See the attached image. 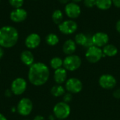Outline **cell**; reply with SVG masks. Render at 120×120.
<instances>
[{
  "mask_svg": "<svg viewBox=\"0 0 120 120\" xmlns=\"http://www.w3.org/2000/svg\"><path fill=\"white\" fill-rule=\"evenodd\" d=\"M33 120H46L44 117H43L42 115H36Z\"/></svg>",
  "mask_w": 120,
  "mask_h": 120,
  "instance_id": "4dcf8cb0",
  "label": "cell"
},
{
  "mask_svg": "<svg viewBox=\"0 0 120 120\" xmlns=\"http://www.w3.org/2000/svg\"><path fill=\"white\" fill-rule=\"evenodd\" d=\"M81 58L75 54L67 56L63 59V68L69 72H74L78 70L82 65Z\"/></svg>",
  "mask_w": 120,
  "mask_h": 120,
  "instance_id": "277c9868",
  "label": "cell"
},
{
  "mask_svg": "<svg viewBox=\"0 0 120 120\" xmlns=\"http://www.w3.org/2000/svg\"><path fill=\"white\" fill-rule=\"evenodd\" d=\"M65 89L67 92L72 94H77L82 91L83 84L79 79L77 77H70L65 82Z\"/></svg>",
  "mask_w": 120,
  "mask_h": 120,
  "instance_id": "52a82bcc",
  "label": "cell"
},
{
  "mask_svg": "<svg viewBox=\"0 0 120 120\" xmlns=\"http://www.w3.org/2000/svg\"><path fill=\"white\" fill-rule=\"evenodd\" d=\"M99 86L104 89L110 90L114 89L117 85L116 78L110 74H103L98 79Z\"/></svg>",
  "mask_w": 120,
  "mask_h": 120,
  "instance_id": "9c48e42d",
  "label": "cell"
},
{
  "mask_svg": "<svg viewBox=\"0 0 120 120\" xmlns=\"http://www.w3.org/2000/svg\"><path fill=\"white\" fill-rule=\"evenodd\" d=\"M27 87V81L22 77H17L13 80L11 84V91L15 96H20L26 91Z\"/></svg>",
  "mask_w": 120,
  "mask_h": 120,
  "instance_id": "ba28073f",
  "label": "cell"
},
{
  "mask_svg": "<svg viewBox=\"0 0 120 120\" xmlns=\"http://www.w3.org/2000/svg\"><path fill=\"white\" fill-rule=\"evenodd\" d=\"M112 4L117 7L120 8V0H112Z\"/></svg>",
  "mask_w": 120,
  "mask_h": 120,
  "instance_id": "f546056e",
  "label": "cell"
},
{
  "mask_svg": "<svg viewBox=\"0 0 120 120\" xmlns=\"http://www.w3.org/2000/svg\"><path fill=\"white\" fill-rule=\"evenodd\" d=\"M72 2H75V3H79V2H81L82 0H72Z\"/></svg>",
  "mask_w": 120,
  "mask_h": 120,
  "instance_id": "74e56055",
  "label": "cell"
},
{
  "mask_svg": "<svg viewBox=\"0 0 120 120\" xmlns=\"http://www.w3.org/2000/svg\"><path fill=\"white\" fill-rule=\"evenodd\" d=\"M84 5L87 8H93L96 6V0H83Z\"/></svg>",
  "mask_w": 120,
  "mask_h": 120,
  "instance_id": "4316f807",
  "label": "cell"
},
{
  "mask_svg": "<svg viewBox=\"0 0 120 120\" xmlns=\"http://www.w3.org/2000/svg\"><path fill=\"white\" fill-rule=\"evenodd\" d=\"M94 46V43H93V40H92V35L91 34H87V39H86V42L84 45V47L88 49L91 46Z\"/></svg>",
  "mask_w": 120,
  "mask_h": 120,
  "instance_id": "83f0119b",
  "label": "cell"
},
{
  "mask_svg": "<svg viewBox=\"0 0 120 120\" xmlns=\"http://www.w3.org/2000/svg\"><path fill=\"white\" fill-rule=\"evenodd\" d=\"M0 73H1V70H0Z\"/></svg>",
  "mask_w": 120,
  "mask_h": 120,
  "instance_id": "ab89813d",
  "label": "cell"
},
{
  "mask_svg": "<svg viewBox=\"0 0 120 120\" xmlns=\"http://www.w3.org/2000/svg\"><path fill=\"white\" fill-rule=\"evenodd\" d=\"M112 96L116 99H120V89H115L112 93Z\"/></svg>",
  "mask_w": 120,
  "mask_h": 120,
  "instance_id": "f1b7e54d",
  "label": "cell"
},
{
  "mask_svg": "<svg viewBox=\"0 0 120 120\" xmlns=\"http://www.w3.org/2000/svg\"><path fill=\"white\" fill-rule=\"evenodd\" d=\"M109 35L103 32H98L92 35L94 46L103 48L109 43Z\"/></svg>",
  "mask_w": 120,
  "mask_h": 120,
  "instance_id": "7c38bea8",
  "label": "cell"
},
{
  "mask_svg": "<svg viewBox=\"0 0 120 120\" xmlns=\"http://www.w3.org/2000/svg\"><path fill=\"white\" fill-rule=\"evenodd\" d=\"M12 94V92L11 91V89H7L5 92V96H7V97H10Z\"/></svg>",
  "mask_w": 120,
  "mask_h": 120,
  "instance_id": "d6a6232c",
  "label": "cell"
},
{
  "mask_svg": "<svg viewBox=\"0 0 120 120\" xmlns=\"http://www.w3.org/2000/svg\"><path fill=\"white\" fill-rule=\"evenodd\" d=\"M76 49H77V44L75 43V40L71 39L66 40L63 45V51L67 56L75 54Z\"/></svg>",
  "mask_w": 120,
  "mask_h": 120,
  "instance_id": "2e32d148",
  "label": "cell"
},
{
  "mask_svg": "<svg viewBox=\"0 0 120 120\" xmlns=\"http://www.w3.org/2000/svg\"><path fill=\"white\" fill-rule=\"evenodd\" d=\"M20 60L25 65L30 67L34 63V57L30 50H25L20 53Z\"/></svg>",
  "mask_w": 120,
  "mask_h": 120,
  "instance_id": "e0dca14e",
  "label": "cell"
},
{
  "mask_svg": "<svg viewBox=\"0 0 120 120\" xmlns=\"http://www.w3.org/2000/svg\"><path fill=\"white\" fill-rule=\"evenodd\" d=\"M77 23L72 19L63 20L60 24L58 25L59 31L63 34L66 35L72 34L77 30Z\"/></svg>",
  "mask_w": 120,
  "mask_h": 120,
  "instance_id": "30bf717a",
  "label": "cell"
},
{
  "mask_svg": "<svg viewBox=\"0 0 120 120\" xmlns=\"http://www.w3.org/2000/svg\"><path fill=\"white\" fill-rule=\"evenodd\" d=\"M71 113V108L68 103L63 101L57 103L53 108V114L57 120L67 119Z\"/></svg>",
  "mask_w": 120,
  "mask_h": 120,
  "instance_id": "3957f363",
  "label": "cell"
},
{
  "mask_svg": "<svg viewBox=\"0 0 120 120\" xmlns=\"http://www.w3.org/2000/svg\"><path fill=\"white\" fill-rule=\"evenodd\" d=\"M0 120H8L7 118L2 114V113H0Z\"/></svg>",
  "mask_w": 120,
  "mask_h": 120,
  "instance_id": "8d00e7d4",
  "label": "cell"
},
{
  "mask_svg": "<svg viewBox=\"0 0 120 120\" xmlns=\"http://www.w3.org/2000/svg\"><path fill=\"white\" fill-rule=\"evenodd\" d=\"M41 43V37L37 33L30 34L25 40V46L29 49H34L37 48Z\"/></svg>",
  "mask_w": 120,
  "mask_h": 120,
  "instance_id": "5bb4252c",
  "label": "cell"
},
{
  "mask_svg": "<svg viewBox=\"0 0 120 120\" xmlns=\"http://www.w3.org/2000/svg\"><path fill=\"white\" fill-rule=\"evenodd\" d=\"M104 57L103 50L96 46H92L86 49L85 53V58L90 63L94 64L99 62Z\"/></svg>",
  "mask_w": 120,
  "mask_h": 120,
  "instance_id": "5b68a950",
  "label": "cell"
},
{
  "mask_svg": "<svg viewBox=\"0 0 120 120\" xmlns=\"http://www.w3.org/2000/svg\"></svg>",
  "mask_w": 120,
  "mask_h": 120,
  "instance_id": "b9f144b4",
  "label": "cell"
},
{
  "mask_svg": "<svg viewBox=\"0 0 120 120\" xmlns=\"http://www.w3.org/2000/svg\"><path fill=\"white\" fill-rule=\"evenodd\" d=\"M58 1L62 4H67L70 2V0H58Z\"/></svg>",
  "mask_w": 120,
  "mask_h": 120,
  "instance_id": "e575fe53",
  "label": "cell"
},
{
  "mask_svg": "<svg viewBox=\"0 0 120 120\" xmlns=\"http://www.w3.org/2000/svg\"><path fill=\"white\" fill-rule=\"evenodd\" d=\"M56 117L53 115H53H49V118H48V120H56Z\"/></svg>",
  "mask_w": 120,
  "mask_h": 120,
  "instance_id": "d590c367",
  "label": "cell"
},
{
  "mask_svg": "<svg viewBox=\"0 0 120 120\" xmlns=\"http://www.w3.org/2000/svg\"><path fill=\"white\" fill-rule=\"evenodd\" d=\"M50 92L53 96L58 98V97L63 96L65 94L66 90L62 84H56V85H54L51 87Z\"/></svg>",
  "mask_w": 120,
  "mask_h": 120,
  "instance_id": "d6986e66",
  "label": "cell"
},
{
  "mask_svg": "<svg viewBox=\"0 0 120 120\" xmlns=\"http://www.w3.org/2000/svg\"><path fill=\"white\" fill-rule=\"evenodd\" d=\"M53 79L57 84H63L68 79V71L63 67L54 70Z\"/></svg>",
  "mask_w": 120,
  "mask_h": 120,
  "instance_id": "9a60e30c",
  "label": "cell"
},
{
  "mask_svg": "<svg viewBox=\"0 0 120 120\" xmlns=\"http://www.w3.org/2000/svg\"><path fill=\"white\" fill-rule=\"evenodd\" d=\"M52 20L56 25L60 24L63 21V13L60 9L55 10L52 13Z\"/></svg>",
  "mask_w": 120,
  "mask_h": 120,
  "instance_id": "603a6c76",
  "label": "cell"
},
{
  "mask_svg": "<svg viewBox=\"0 0 120 120\" xmlns=\"http://www.w3.org/2000/svg\"><path fill=\"white\" fill-rule=\"evenodd\" d=\"M4 55V49H3L1 46H0V59H1V58H3Z\"/></svg>",
  "mask_w": 120,
  "mask_h": 120,
  "instance_id": "836d02e7",
  "label": "cell"
},
{
  "mask_svg": "<svg viewBox=\"0 0 120 120\" xmlns=\"http://www.w3.org/2000/svg\"><path fill=\"white\" fill-rule=\"evenodd\" d=\"M27 17V13L25 9L22 8H14L10 13V19L16 23L22 22L26 20Z\"/></svg>",
  "mask_w": 120,
  "mask_h": 120,
  "instance_id": "4fadbf2b",
  "label": "cell"
},
{
  "mask_svg": "<svg viewBox=\"0 0 120 120\" xmlns=\"http://www.w3.org/2000/svg\"><path fill=\"white\" fill-rule=\"evenodd\" d=\"M72 101V94L69 92H65V94L63 96V101L69 104Z\"/></svg>",
  "mask_w": 120,
  "mask_h": 120,
  "instance_id": "484cf974",
  "label": "cell"
},
{
  "mask_svg": "<svg viewBox=\"0 0 120 120\" xmlns=\"http://www.w3.org/2000/svg\"></svg>",
  "mask_w": 120,
  "mask_h": 120,
  "instance_id": "60d3db41",
  "label": "cell"
},
{
  "mask_svg": "<svg viewBox=\"0 0 120 120\" xmlns=\"http://www.w3.org/2000/svg\"><path fill=\"white\" fill-rule=\"evenodd\" d=\"M65 13L70 19H76L82 13L81 7L77 3L69 2L65 6Z\"/></svg>",
  "mask_w": 120,
  "mask_h": 120,
  "instance_id": "8fae6325",
  "label": "cell"
},
{
  "mask_svg": "<svg viewBox=\"0 0 120 120\" xmlns=\"http://www.w3.org/2000/svg\"><path fill=\"white\" fill-rule=\"evenodd\" d=\"M0 1H1V0H0Z\"/></svg>",
  "mask_w": 120,
  "mask_h": 120,
  "instance_id": "7bdbcfd3",
  "label": "cell"
},
{
  "mask_svg": "<svg viewBox=\"0 0 120 120\" xmlns=\"http://www.w3.org/2000/svg\"><path fill=\"white\" fill-rule=\"evenodd\" d=\"M45 41L49 46H54L59 43V37L54 33H50L46 37Z\"/></svg>",
  "mask_w": 120,
  "mask_h": 120,
  "instance_id": "44dd1931",
  "label": "cell"
},
{
  "mask_svg": "<svg viewBox=\"0 0 120 120\" xmlns=\"http://www.w3.org/2000/svg\"><path fill=\"white\" fill-rule=\"evenodd\" d=\"M19 34L13 26L6 25L0 28V46L5 49L13 47L18 42Z\"/></svg>",
  "mask_w": 120,
  "mask_h": 120,
  "instance_id": "7a4b0ae2",
  "label": "cell"
},
{
  "mask_svg": "<svg viewBox=\"0 0 120 120\" xmlns=\"http://www.w3.org/2000/svg\"><path fill=\"white\" fill-rule=\"evenodd\" d=\"M17 112L21 116H28L31 114L33 110V103L28 98H21L16 106Z\"/></svg>",
  "mask_w": 120,
  "mask_h": 120,
  "instance_id": "8992f818",
  "label": "cell"
},
{
  "mask_svg": "<svg viewBox=\"0 0 120 120\" xmlns=\"http://www.w3.org/2000/svg\"><path fill=\"white\" fill-rule=\"evenodd\" d=\"M50 77L49 68L44 63H34L29 68L27 77L29 82L35 86L45 84Z\"/></svg>",
  "mask_w": 120,
  "mask_h": 120,
  "instance_id": "6da1fadb",
  "label": "cell"
},
{
  "mask_svg": "<svg viewBox=\"0 0 120 120\" xmlns=\"http://www.w3.org/2000/svg\"><path fill=\"white\" fill-rule=\"evenodd\" d=\"M50 66L52 69H53L54 70L63 68V60L58 56L53 57L50 60Z\"/></svg>",
  "mask_w": 120,
  "mask_h": 120,
  "instance_id": "7402d4cb",
  "label": "cell"
},
{
  "mask_svg": "<svg viewBox=\"0 0 120 120\" xmlns=\"http://www.w3.org/2000/svg\"><path fill=\"white\" fill-rule=\"evenodd\" d=\"M86 39H87V34H85L84 33H82V32H79L75 35L74 40L75 43L77 44V45L84 46L86 42Z\"/></svg>",
  "mask_w": 120,
  "mask_h": 120,
  "instance_id": "cb8c5ba5",
  "label": "cell"
},
{
  "mask_svg": "<svg viewBox=\"0 0 120 120\" xmlns=\"http://www.w3.org/2000/svg\"><path fill=\"white\" fill-rule=\"evenodd\" d=\"M11 111L13 112H16L17 111V110H16V107L15 108V107H13L12 109H11Z\"/></svg>",
  "mask_w": 120,
  "mask_h": 120,
  "instance_id": "f35d334b",
  "label": "cell"
},
{
  "mask_svg": "<svg viewBox=\"0 0 120 120\" xmlns=\"http://www.w3.org/2000/svg\"><path fill=\"white\" fill-rule=\"evenodd\" d=\"M8 2L10 5L13 6L14 8H22L24 4V0H8Z\"/></svg>",
  "mask_w": 120,
  "mask_h": 120,
  "instance_id": "d4e9b609",
  "label": "cell"
},
{
  "mask_svg": "<svg viewBox=\"0 0 120 120\" xmlns=\"http://www.w3.org/2000/svg\"><path fill=\"white\" fill-rule=\"evenodd\" d=\"M116 30L117 31V32L120 34V19L117 20V22H116V25H115Z\"/></svg>",
  "mask_w": 120,
  "mask_h": 120,
  "instance_id": "1f68e13d",
  "label": "cell"
},
{
  "mask_svg": "<svg viewBox=\"0 0 120 120\" xmlns=\"http://www.w3.org/2000/svg\"><path fill=\"white\" fill-rule=\"evenodd\" d=\"M102 50L104 57H114L118 53L117 47L111 44H108L107 45H105L104 47H103Z\"/></svg>",
  "mask_w": 120,
  "mask_h": 120,
  "instance_id": "ac0fdd59",
  "label": "cell"
},
{
  "mask_svg": "<svg viewBox=\"0 0 120 120\" xmlns=\"http://www.w3.org/2000/svg\"><path fill=\"white\" fill-rule=\"evenodd\" d=\"M112 5V0H96V6L100 10H108Z\"/></svg>",
  "mask_w": 120,
  "mask_h": 120,
  "instance_id": "ffe728a7",
  "label": "cell"
}]
</instances>
